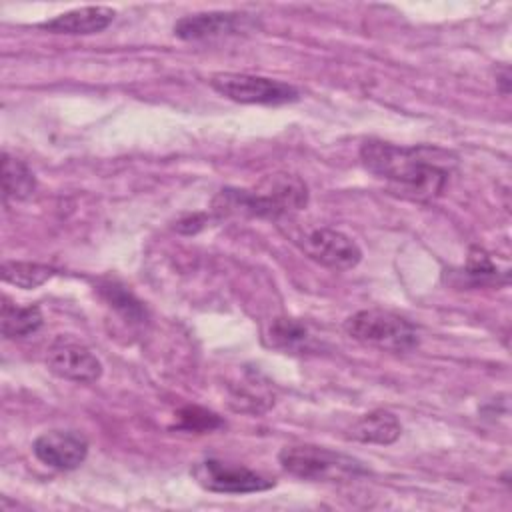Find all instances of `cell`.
Wrapping results in <instances>:
<instances>
[{
	"instance_id": "6da1fadb",
	"label": "cell",
	"mask_w": 512,
	"mask_h": 512,
	"mask_svg": "<svg viewBox=\"0 0 512 512\" xmlns=\"http://www.w3.org/2000/svg\"><path fill=\"white\" fill-rule=\"evenodd\" d=\"M360 158L394 194L420 202L440 196L456 166V156L442 148L398 146L382 140H366Z\"/></svg>"
},
{
	"instance_id": "7a4b0ae2",
	"label": "cell",
	"mask_w": 512,
	"mask_h": 512,
	"mask_svg": "<svg viewBox=\"0 0 512 512\" xmlns=\"http://www.w3.org/2000/svg\"><path fill=\"white\" fill-rule=\"evenodd\" d=\"M308 202L306 184L292 174H272L254 190L224 188L216 200L218 214H248L258 218H280L304 208Z\"/></svg>"
},
{
	"instance_id": "3957f363",
	"label": "cell",
	"mask_w": 512,
	"mask_h": 512,
	"mask_svg": "<svg viewBox=\"0 0 512 512\" xmlns=\"http://www.w3.org/2000/svg\"><path fill=\"white\" fill-rule=\"evenodd\" d=\"M278 462L290 476L306 482H346L366 474L358 458L310 444L282 448Z\"/></svg>"
},
{
	"instance_id": "277c9868",
	"label": "cell",
	"mask_w": 512,
	"mask_h": 512,
	"mask_svg": "<svg viewBox=\"0 0 512 512\" xmlns=\"http://www.w3.org/2000/svg\"><path fill=\"white\" fill-rule=\"evenodd\" d=\"M344 330L360 344L378 350L410 352L418 346L416 328L406 318L380 308H368L352 314L344 322Z\"/></svg>"
},
{
	"instance_id": "5b68a950",
	"label": "cell",
	"mask_w": 512,
	"mask_h": 512,
	"mask_svg": "<svg viewBox=\"0 0 512 512\" xmlns=\"http://www.w3.org/2000/svg\"><path fill=\"white\" fill-rule=\"evenodd\" d=\"M210 86L224 98L240 104L278 106L298 100V90L292 84L238 72H220L210 78Z\"/></svg>"
},
{
	"instance_id": "8992f818",
	"label": "cell",
	"mask_w": 512,
	"mask_h": 512,
	"mask_svg": "<svg viewBox=\"0 0 512 512\" xmlns=\"http://www.w3.org/2000/svg\"><path fill=\"white\" fill-rule=\"evenodd\" d=\"M294 242L308 258L332 270H350L362 260L358 244L334 228H306L294 234Z\"/></svg>"
},
{
	"instance_id": "52a82bcc",
	"label": "cell",
	"mask_w": 512,
	"mask_h": 512,
	"mask_svg": "<svg viewBox=\"0 0 512 512\" xmlns=\"http://www.w3.org/2000/svg\"><path fill=\"white\" fill-rule=\"evenodd\" d=\"M190 474L204 490L218 494H250L274 486V480H268L258 472L218 458H206L202 462H196Z\"/></svg>"
},
{
	"instance_id": "ba28073f",
	"label": "cell",
	"mask_w": 512,
	"mask_h": 512,
	"mask_svg": "<svg viewBox=\"0 0 512 512\" xmlns=\"http://www.w3.org/2000/svg\"><path fill=\"white\" fill-rule=\"evenodd\" d=\"M46 366L54 376L78 384L96 382L102 376V364L92 350L66 336L56 338L48 346Z\"/></svg>"
},
{
	"instance_id": "9c48e42d",
	"label": "cell",
	"mask_w": 512,
	"mask_h": 512,
	"mask_svg": "<svg viewBox=\"0 0 512 512\" xmlns=\"http://www.w3.org/2000/svg\"><path fill=\"white\" fill-rule=\"evenodd\" d=\"M256 28V20L242 12H198L176 20L174 36L186 42H204L236 36Z\"/></svg>"
},
{
	"instance_id": "30bf717a",
	"label": "cell",
	"mask_w": 512,
	"mask_h": 512,
	"mask_svg": "<svg viewBox=\"0 0 512 512\" xmlns=\"http://www.w3.org/2000/svg\"><path fill=\"white\" fill-rule=\"evenodd\" d=\"M32 452L48 468L68 472L86 460L88 442L74 430H50L34 440Z\"/></svg>"
},
{
	"instance_id": "8fae6325",
	"label": "cell",
	"mask_w": 512,
	"mask_h": 512,
	"mask_svg": "<svg viewBox=\"0 0 512 512\" xmlns=\"http://www.w3.org/2000/svg\"><path fill=\"white\" fill-rule=\"evenodd\" d=\"M116 12L108 6H84V8H74L68 10L64 14H58L50 20L40 22L38 26L42 30L54 32V34H98L102 30H106L112 20H114Z\"/></svg>"
},
{
	"instance_id": "7c38bea8",
	"label": "cell",
	"mask_w": 512,
	"mask_h": 512,
	"mask_svg": "<svg viewBox=\"0 0 512 512\" xmlns=\"http://www.w3.org/2000/svg\"><path fill=\"white\" fill-rule=\"evenodd\" d=\"M402 432L398 418L388 410H372L360 416L350 428V436L368 444H392Z\"/></svg>"
},
{
	"instance_id": "4fadbf2b",
	"label": "cell",
	"mask_w": 512,
	"mask_h": 512,
	"mask_svg": "<svg viewBox=\"0 0 512 512\" xmlns=\"http://www.w3.org/2000/svg\"><path fill=\"white\" fill-rule=\"evenodd\" d=\"M268 344L284 352H310L318 344L310 328L294 318H274L266 332Z\"/></svg>"
},
{
	"instance_id": "5bb4252c",
	"label": "cell",
	"mask_w": 512,
	"mask_h": 512,
	"mask_svg": "<svg viewBox=\"0 0 512 512\" xmlns=\"http://www.w3.org/2000/svg\"><path fill=\"white\" fill-rule=\"evenodd\" d=\"M36 190V178L32 170L18 160L16 156H10L8 152L2 154V194L6 200H26Z\"/></svg>"
},
{
	"instance_id": "9a60e30c",
	"label": "cell",
	"mask_w": 512,
	"mask_h": 512,
	"mask_svg": "<svg viewBox=\"0 0 512 512\" xmlns=\"http://www.w3.org/2000/svg\"><path fill=\"white\" fill-rule=\"evenodd\" d=\"M0 320L4 338H26L42 326V312L38 306H18L4 298Z\"/></svg>"
},
{
	"instance_id": "2e32d148",
	"label": "cell",
	"mask_w": 512,
	"mask_h": 512,
	"mask_svg": "<svg viewBox=\"0 0 512 512\" xmlns=\"http://www.w3.org/2000/svg\"><path fill=\"white\" fill-rule=\"evenodd\" d=\"M54 276V270L44 264L36 262H16V260H6L2 262V278L8 284H14L18 288L30 290L40 284H44L48 278Z\"/></svg>"
},
{
	"instance_id": "e0dca14e",
	"label": "cell",
	"mask_w": 512,
	"mask_h": 512,
	"mask_svg": "<svg viewBox=\"0 0 512 512\" xmlns=\"http://www.w3.org/2000/svg\"><path fill=\"white\" fill-rule=\"evenodd\" d=\"M464 272L474 280V282H488V280H496L498 278V266L492 262V258L480 250V248H472L468 254V262Z\"/></svg>"
},
{
	"instance_id": "ac0fdd59",
	"label": "cell",
	"mask_w": 512,
	"mask_h": 512,
	"mask_svg": "<svg viewBox=\"0 0 512 512\" xmlns=\"http://www.w3.org/2000/svg\"><path fill=\"white\" fill-rule=\"evenodd\" d=\"M178 418H180V428L184 430H212L216 426H220V418L212 412H206L202 408H196V406H188L184 410L178 412Z\"/></svg>"
},
{
	"instance_id": "d6986e66",
	"label": "cell",
	"mask_w": 512,
	"mask_h": 512,
	"mask_svg": "<svg viewBox=\"0 0 512 512\" xmlns=\"http://www.w3.org/2000/svg\"><path fill=\"white\" fill-rule=\"evenodd\" d=\"M106 294H108V300L112 302V306L114 308H118L124 316H128V318H142V306L128 294V292H124L122 288H116V286H110L108 290H106Z\"/></svg>"
}]
</instances>
